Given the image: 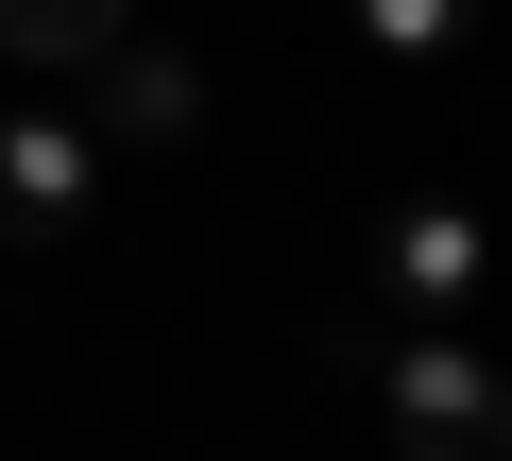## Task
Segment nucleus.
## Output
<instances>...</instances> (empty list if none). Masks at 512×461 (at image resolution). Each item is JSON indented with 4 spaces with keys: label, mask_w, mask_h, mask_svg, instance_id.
<instances>
[{
    "label": "nucleus",
    "mask_w": 512,
    "mask_h": 461,
    "mask_svg": "<svg viewBox=\"0 0 512 461\" xmlns=\"http://www.w3.org/2000/svg\"><path fill=\"white\" fill-rule=\"evenodd\" d=\"M410 427H427V461H495V393L478 376H410Z\"/></svg>",
    "instance_id": "f257e3e1"
},
{
    "label": "nucleus",
    "mask_w": 512,
    "mask_h": 461,
    "mask_svg": "<svg viewBox=\"0 0 512 461\" xmlns=\"http://www.w3.org/2000/svg\"><path fill=\"white\" fill-rule=\"evenodd\" d=\"M0 18H18V35H35V52H86V35H103V18H120V0H0Z\"/></svg>",
    "instance_id": "f03ea898"
}]
</instances>
